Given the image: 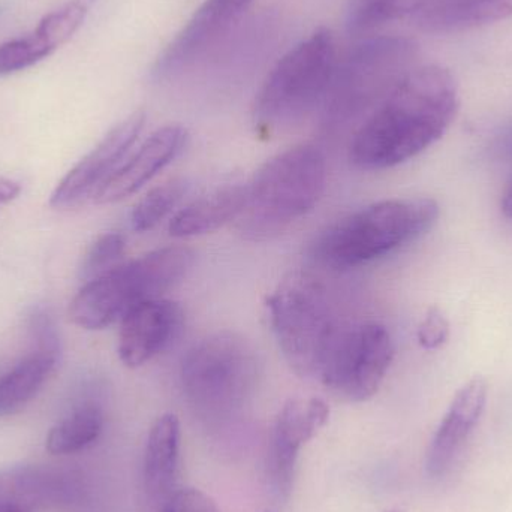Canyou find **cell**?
Instances as JSON below:
<instances>
[{"label": "cell", "instance_id": "cell-1", "mask_svg": "<svg viewBox=\"0 0 512 512\" xmlns=\"http://www.w3.org/2000/svg\"><path fill=\"white\" fill-rule=\"evenodd\" d=\"M459 107V87L448 69L417 66L363 120L349 161L364 171L397 167L438 143Z\"/></svg>", "mask_w": 512, "mask_h": 512}, {"label": "cell", "instance_id": "cell-2", "mask_svg": "<svg viewBox=\"0 0 512 512\" xmlns=\"http://www.w3.org/2000/svg\"><path fill=\"white\" fill-rule=\"evenodd\" d=\"M439 215L432 198L379 201L325 227L310 243L309 256L327 270H355L420 239Z\"/></svg>", "mask_w": 512, "mask_h": 512}, {"label": "cell", "instance_id": "cell-3", "mask_svg": "<svg viewBox=\"0 0 512 512\" xmlns=\"http://www.w3.org/2000/svg\"><path fill=\"white\" fill-rule=\"evenodd\" d=\"M325 182L327 159L319 147L300 144L277 153L248 183L237 230L251 242L274 239L315 209Z\"/></svg>", "mask_w": 512, "mask_h": 512}, {"label": "cell", "instance_id": "cell-4", "mask_svg": "<svg viewBox=\"0 0 512 512\" xmlns=\"http://www.w3.org/2000/svg\"><path fill=\"white\" fill-rule=\"evenodd\" d=\"M336 35L327 27L313 30L274 65L254 104V125L271 137L300 125L321 110L339 63Z\"/></svg>", "mask_w": 512, "mask_h": 512}, {"label": "cell", "instance_id": "cell-5", "mask_svg": "<svg viewBox=\"0 0 512 512\" xmlns=\"http://www.w3.org/2000/svg\"><path fill=\"white\" fill-rule=\"evenodd\" d=\"M194 261L186 246H165L123 262L86 282L69 304V318L84 330L110 327L140 304L162 298L185 279Z\"/></svg>", "mask_w": 512, "mask_h": 512}, {"label": "cell", "instance_id": "cell-6", "mask_svg": "<svg viewBox=\"0 0 512 512\" xmlns=\"http://www.w3.org/2000/svg\"><path fill=\"white\" fill-rule=\"evenodd\" d=\"M258 351L234 331H218L195 342L180 363V384L191 408L206 420L240 411L258 381Z\"/></svg>", "mask_w": 512, "mask_h": 512}, {"label": "cell", "instance_id": "cell-7", "mask_svg": "<svg viewBox=\"0 0 512 512\" xmlns=\"http://www.w3.org/2000/svg\"><path fill=\"white\" fill-rule=\"evenodd\" d=\"M418 45L406 36H373L339 59L321 111L327 125L367 117L417 68Z\"/></svg>", "mask_w": 512, "mask_h": 512}, {"label": "cell", "instance_id": "cell-8", "mask_svg": "<svg viewBox=\"0 0 512 512\" xmlns=\"http://www.w3.org/2000/svg\"><path fill=\"white\" fill-rule=\"evenodd\" d=\"M268 324L283 358L301 378H316L339 319L315 277L294 274L265 301Z\"/></svg>", "mask_w": 512, "mask_h": 512}, {"label": "cell", "instance_id": "cell-9", "mask_svg": "<svg viewBox=\"0 0 512 512\" xmlns=\"http://www.w3.org/2000/svg\"><path fill=\"white\" fill-rule=\"evenodd\" d=\"M393 358V337L385 325L340 321L316 378L342 399L366 402L378 393Z\"/></svg>", "mask_w": 512, "mask_h": 512}, {"label": "cell", "instance_id": "cell-10", "mask_svg": "<svg viewBox=\"0 0 512 512\" xmlns=\"http://www.w3.org/2000/svg\"><path fill=\"white\" fill-rule=\"evenodd\" d=\"M330 408L321 397H297L280 409L268 441V483L277 495L286 498L294 483L295 466L301 448L312 441L327 424Z\"/></svg>", "mask_w": 512, "mask_h": 512}, {"label": "cell", "instance_id": "cell-11", "mask_svg": "<svg viewBox=\"0 0 512 512\" xmlns=\"http://www.w3.org/2000/svg\"><path fill=\"white\" fill-rule=\"evenodd\" d=\"M146 125V113L134 111L117 123L98 146L84 156L54 189L50 206L54 209L74 207L95 197L101 186L123 164L122 159L134 146Z\"/></svg>", "mask_w": 512, "mask_h": 512}, {"label": "cell", "instance_id": "cell-12", "mask_svg": "<svg viewBox=\"0 0 512 512\" xmlns=\"http://www.w3.org/2000/svg\"><path fill=\"white\" fill-rule=\"evenodd\" d=\"M255 0H206L156 60L158 80L174 77L194 65L242 20Z\"/></svg>", "mask_w": 512, "mask_h": 512}, {"label": "cell", "instance_id": "cell-13", "mask_svg": "<svg viewBox=\"0 0 512 512\" xmlns=\"http://www.w3.org/2000/svg\"><path fill=\"white\" fill-rule=\"evenodd\" d=\"M185 325V313L176 301L156 298L132 309L120 321V361L137 369L164 354L179 339Z\"/></svg>", "mask_w": 512, "mask_h": 512}, {"label": "cell", "instance_id": "cell-14", "mask_svg": "<svg viewBox=\"0 0 512 512\" xmlns=\"http://www.w3.org/2000/svg\"><path fill=\"white\" fill-rule=\"evenodd\" d=\"M188 140V129L183 126L167 125L159 128L128 161L114 171L113 176L96 192L93 203H119L137 194L182 155Z\"/></svg>", "mask_w": 512, "mask_h": 512}, {"label": "cell", "instance_id": "cell-15", "mask_svg": "<svg viewBox=\"0 0 512 512\" xmlns=\"http://www.w3.org/2000/svg\"><path fill=\"white\" fill-rule=\"evenodd\" d=\"M487 393V382L480 376L466 382L457 391L427 450L426 469L430 477L447 474L483 417Z\"/></svg>", "mask_w": 512, "mask_h": 512}, {"label": "cell", "instance_id": "cell-16", "mask_svg": "<svg viewBox=\"0 0 512 512\" xmlns=\"http://www.w3.org/2000/svg\"><path fill=\"white\" fill-rule=\"evenodd\" d=\"M248 200V183H227L197 198L171 218L168 231L176 239L215 233L242 215Z\"/></svg>", "mask_w": 512, "mask_h": 512}, {"label": "cell", "instance_id": "cell-17", "mask_svg": "<svg viewBox=\"0 0 512 512\" xmlns=\"http://www.w3.org/2000/svg\"><path fill=\"white\" fill-rule=\"evenodd\" d=\"M511 15L512 0H426L411 18L424 32L457 33Z\"/></svg>", "mask_w": 512, "mask_h": 512}, {"label": "cell", "instance_id": "cell-18", "mask_svg": "<svg viewBox=\"0 0 512 512\" xmlns=\"http://www.w3.org/2000/svg\"><path fill=\"white\" fill-rule=\"evenodd\" d=\"M180 460V423L174 414L155 421L147 438L143 478L147 495L162 505L174 493Z\"/></svg>", "mask_w": 512, "mask_h": 512}, {"label": "cell", "instance_id": "cell-19", "mask_svg": "<svg viewBox=\"0 0 512 512\" xmlns=\"http://www.w3.org/2000/svg\"><path fill=\"white\" fill-rule=\"evenodd\" d=\"M60 352L32 348L29 354L0 378V417L26 408L56 369Z\"/></svg>", "mask_w": 512, "mask_h": 512}, {"label": "cell", "instance_id": "cell-20", "mask_svg": "<svg viewBox=\"0 0 512 512\" xmlns=\"http://www.w3.org/2000/svg\"><path fill=\"white\" fill-rule=\"evenodd\" d=\"M59 489V477L39 468H15L0 471V508L23 507L36 510L53 501Z\"/></svg>", "mask_w": 512, "mask_h": 512}, {"label": "cell", "instance_id": "cell-21", "mask_svg": "<svg viewBox=\"0 0 512 512\" xmlns=\"http://www.w3.org/2000/svg\"><path fill=\"white\" fill-rule=\"evenodd\" d=\"M104 429V414L98 405L86 403L74 409L48 433L45 448L53 456H69L90 447Z\"/></svg>", "mask_w": 512, "mask_h": 512}, {"label": "cell", "instance_id": "cell-22", "mask_svg": "<svg viewBox=\"0 0 512 512\" xmlns=\"http://www.w3.org/2000/svg\"><path fill=\"white\" fill-rule=\"evenodd\" d=\"M191 189V183L183 177H174L150 189L131 212V228L135 233L155 230L180 206Z\"/></svg>", "mask_w": 512, "mask_h": 512}, {"label": "cell", "instance_id": "cell-23", "mask_svg": "<svg viewBox=\"0 0 512 512\" xmlns=\"http://www.w3.org/2000/svg\"><path fill=\"white\" fill-rule=\"evenodd\" d=\"M426 0H349L346 29L352 35L372 32L391 21L414 15Z\"/></svg>", "mask_w": 512, "mask_h": 512}, {"label": "cell", "instance_id": "cell-24", "mask_svg": "<svg viewBox=\"0 0 512 512\" xmlns=\"http://www.w3.org/2000/svg\"><path fill=\"white\" fill-rule=\"evenodd\" d=\"M47 36L36 27L32 33L0 44V77L24 71L54 53Z\"/></svg>", "mask_w": 512, "mask_h": 512}, {"label": "cell", "instance_id": "cell-25", "mask_svg": "<svg viewBox=\"0 0 512 512\" xmlns=\"http://www.w3.org/2000/svg\"><path fill=\"white\" fill-rule=\"evenodd\" d=\"M126 240L120 233H105L95 240L84 258L81 274L84 279H95L120 264L125 254Z\"/></svg>", "mask_w": 512, "mask_h": 512}, {"label": "cell", "instance_id": "cell-26", "mask_svg": "<svg viewBox=\"0 0 512 512\" xmlns=\"http://www.w3.org/2000/svg\"><path fill=\"white\" fill-rule=\"evenodd\" d=\"M450 334V321L447 316L439 307H430L418 325L417 339L421 348L426 351H438L448 342Z\"/></svg>", "mask_w": 512, "mask_h": 512}, {"label": "cell", "instance_id": "cell-27", "mask_svg": "<svg viewBox=\"0 0 512 512\" xmlns=\"http://www.w3.org/2000/svg\"><path fill=\"white\" fill-rule=\"evenodd\" d=\"M159 512H221L218 505L206 493L197 489H183L174 492Z\"/></svg>", "mask_w": 512, "mask_h": 512}, {"label": "cell", "instance_id": "cell-28", "mask_svg": "<svg viewBox=\"0 0 512 512\" xmlns=\"http://www.w3.org/2000/svg\"><path fill=\"white\" fill-rule=\"evenodd\" d=\"M21 186L14 180L0 177V207L11 203L20 195Z\"/></svg>", "mask_w": 512, "mask_h": 512}, {"label": "cell", "instance_id": "cell-29", "mask_svg": "<svg viewBox=\"0 0 512 512\" xmlns=\"http://www.w3.org/2000/svg\"><path fill=\"white\" fill-rule=\"evenodd\" d=\"M501 210L505 218L512 219V180L508 183L504 195H502Z\"/></svg>", "mask_w": 512, "mask_h": 512}, {"label": "cell", "instance_id": "cell-30", "mask_svg": "<svg viewBox=\"0 0 512 512\" xmlns=\"http://www.w3.org/2000/svg\"><path fill=\"white\" fill-rule=\"evenodd\" d=\"M0 512H36V511L30 510V508H23V507H2V508H0Z\"/></svg>", "mask_w": 512, "mask_h": 512}, {"label": "cell", "instance_id": "cell-31", "mask_svg": "<svg viewBox=\"0 0 512 512\" xmlns=\"http://www.w3.org/2000/svg\"><path fill=\"white\" fill-rule=\"evenodd\" d=\"M388 512H402V511H399V510H393V511H388Z\"/></svg>", "mask_w": 512, "mask_h": 512}]
</instances>
